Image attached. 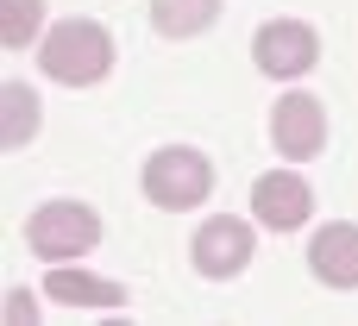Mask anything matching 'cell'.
<instances>
[{
  "label": "cell",
  "mask_w": 358,
  "mask_h": 326,
  "mask_svg": "<svg viewBox=\"0 0 358 326\" xmlns=\"http://www.w3.org/2000/svg\"><path fill=\"white\" fill-rule=\"evenodd\" d=\"M38 69H44L50 82H63V88L101 82V75L113 69V38H107V25H94V19H57V25L38 38Z\"/></svg>",
  "instance_id": "6da1fadb"
},
{
  "label": "cell",
  "mask_w": 358,
  "mask_h": 326,
  "mask_svg": "<svg viewBox=\"0 0 358 326\" xmlns=\"http://www.w3.org/2000/svg\"><path fill=\"white\" fill-rule=\"evenodd\" d=\"M145 195L157 207H170V214H189V207H201L214 195V163L201 151H189V145H164V151L145 157Z\"/></svg>",
  "instance_id": "7a4b0ae2"
},
{
  "label": "cell",
  "mask_w": 358,
  "mask_h": 326,
  "mask_svg": "<svg viewBox=\"0 0 358 326\" xmlns=\"http://www.w3.org/2000/svg\"><path fill=\"white\" fill-rule=\"evenodd\" d=\"M25 245L44 258V264H69L82 251L101 245V214L82 207V201H44L31 220H25Z\"/></svg>",
  "instance_id": "3957f363"
},
{
  "label": "cell",
  "mask_w": 358,
  "mask_h": 326,
  "mask_svg": "<svg viewBox=\"0 0 358 326\" xmlns=\"http://www.w3.org/2000/svg\"><path fill=\"white\" fill-rule=\"evenodd\" d=\"M271 138H277V151H283L289 163L321 157V145H327V113H321V101H315V94H283V101L271 107Z\"/></svg>",
  "instance_id": "277c9868"
},
{
  "label": "cell",
  "mask_w": 358,
  "mask_h": 326,
  "mask_svg": "<svg viewBox=\"0 0 358 326\" xmlns=\"http://www.w3.org/2000/svg\"><path fill=\"white\" fill-rule=\"evenodd\" d=\"M189 258H195V270H201V276L227 283V276H239V270L252 264V226H245V220H233V214L201 220V232H195Z\"/></svg>",
  "instance_id": "5b68a950"
},
{
  "label": "cell",
  "mask_w": 358,
  "mask_h": 326,
  "mask_svg": "<svg viewBox=\"0 0 358 326\" xmlns=\"http://www.w3.org/2000/svg\"><path fill=\"white\" fill-rule=\"evenodd\" d=\"M315 57H321V38L302 19H271L258 31V69L277 75V82H296L302 69H315Z\"/></svg>",
  "instance_id": "8992f818"
},
{
  "label": "cell",
  "mask_w": 358,
  "mask_h": 326,
  "mask_svg": "<svg viewBox=\"0 0 358 326\" xmlns=\"http://www.w3.org/2000/svg\"><path fill=\"white\" fill-rule=\"evenodd\" d=\"M252 214H258L271 232H296V226L315 214V188H308L296 170H264L258 188H252Z\"/></svg>",
  "instance_id": "52a82bcc"
},
{
  "label": "cell",
  "mask_w": 358,
  "mask_h": 326,
  "mask_svg": "<svg viewBox=\"0 0 358 326\" xmlns=\"http://www.w3.org/2000/svg\"><path fill=\"white\" fill-rule=\"evenodd\" d=\"M308 270L327 289H358V226H321L308 245Z\"/></svg>",
  "instance_id": "ba28073f"
},
{
  "label": "cell",
  "mask_w": 358,
  "mask_h": 326,
  "mask_svg": "<svg viewBox=\"0 0 358 326\" xmlns=\"http://www.w3.org/2000/svg\"><path fill=\"white\" fill-rule=\"evenodd\" d=\"M44 295L57 308H126V289L88 270H44Z\"/></svg>",
  "instance_id": "9c48e42d"
},
{
  "label": "cell",
  "mask_w": 358,
  "mask_h": 326,
  "mask_svg": "<svg viewBox=\"0 0 358 326\" xmlns=\"http://www.w3.org/2000/svg\"><path fill=\"white\" fill-rule=\"evenodd\" d=\"M220 19V0H151V25L164 38H195Z\"/></svg>",
  "instance_id": "30bf717a"
},
{
  "label": "cell",
  "mask_w": 358,
  "mask_h": 326,
  "mask_svg": "<svg viewBox=\"0 0 358 326\" xmlns=\"http://www.w3.org/2000/svg\"><path fill=\"white\" fill-rule=\"evenodd\" d=\"M31 132H38V94H31L25 82H6V88H0V145L19 151Z\"/></svg>",
  "instance_id": "8fae6325"
},
{
  "label": "cell",
  "mask_w": 358,
  "mask_h": 326,
  "mask_svg": "<svg viewBox=\"0 0 358 326\" xmlns=\"http://www.w3.org/2000/svg\"><path fill=\"white\" fill-rule=\"evenodd\" d=\"M38 19H44L38 0H0V44L6 50H25L38 38Z\"/></svg>",
  "instance_id": "7c38bea8"
},
{
  "label": "cell",
  "mask_w": 358,
  "mask_h": 326,
  "mask_svg": "<svg viewBox=\"0 0 358 326\" xmlns=\"http://www.w3.org/2000/svg\"><path fill=\"white\" fill-rule=\"evenodd\" d=\"M6 320H13V326H31V320H38V302H31L25 289H13V295H6Z\"/></svg>",
  "instance_id": "4fadbf2b"
}]
</instances>
